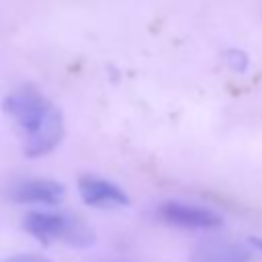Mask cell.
Segmentation results:
<instances>
[{
  "instance_id": "7a4b0ae2",
  "label": "cell",
  "mask_w": 262,
  "mask_h": 262,
  "mask_svg": "<svg viewBox=\"0 0 262 262\" xmlns=\"http://www.w3.org/2000/svg\"><path fill=\"white\" fill-rule=\"evenodd\" d=\"M23 225L31 235H35L45 244L63 242L74 248H86L94 242V231L82 219L63 215V213L31 211L27 213Z\"/></svg>"
},
{
  "instance_id": "6da1fadb",
  "label": "cell",
  "mask_w": 262,
  "mask_h": 262,
  "mask_svg": "<svg viewBox=\"0 0 262 262\" xmlns=\"http://www.w3.org/2000/svg\"><path fill=\"white\" fill-rule=\"evenodd\" d=\"M4 111L25 139V154L39 158L53 151L63 137L59 111L33 86L12 90L4 98Z\"/></svg>"
},
{
  "instance_id": "ba28073f",
  "label": "cell",
  "mask_w": 262,
  "mask_h": 262,
  "mask_svg": "<svg viewBox=\"0 0 262 262\" xmlns=\"http://www.w3.org/2000/svg\"><path fill=\"white\" fill-rule=\"evenodd\" d=\"M250 242H252V246H254V248H258V250L262 252V237H252Z\"/></svg>"
},
{
  "instance_id": "3957f363",
  "label": "cell",
  "mask_w": 262,
  "mask_h": 262,
  "mask_svg": "<svg viewBox=\"0 0 262 262\" xmlns=\"http://www.w3.org/2000/svg\"><path fill=\"white\" fill-rule=\"evenodd\" d=\"M158 217L168 225H176L184 229H217L223 223V219L211 209L194 207L178 201L162 203L158 207Z\"/></svg>"
},
{
  "instance_id": "277c9868",
  "label": "cell",
  "mask_w": 262,
  "mask_h": 262,
  "mask_svg": "<svg viewBox=\"0 0 262 262\" xmlns=\"http://www.w3.org/2000/svg\"><path fill=\"white\" fill-rule=\"evenodd\" d=\"M8 196L14 203H33V205H57L66 196L63 184L47 178H29L10 184Z\"/></svg>"
},
{
  "instance_id": "5b68a950",
  "label": "cell",
  "mask_w": 262,
  "mask_h": 262,
  "mask_svg": "<svg viewBox=\"0 0 262 262\" xmlns=\"http://www.w3.org/2000/svg\"><path fill=\"white\" fill-rule=\"evenodd\" d=\"M78 190L86 205L90 207H125L129 205L127 192L111 180L84 174L78 178Z\"/></svg>"
},
{
  "instance_id": "52a82bcc",
  "label": "cell",
  "mask_w": 262,
  "mask_h": 262,
  "mask_svg": "<svg viewBox=\"0 0 262 262\" xmlns=\"http://www.w3.org/2000/svg\"><path fill=\"white\" fill-rule=\"evenodd\" d=\"M4 262H51V260H47L45 256H39V254H14V256L6 258Z\"/></svg>"
},
{
  "instance_id": "8992f818",
  "label": "cell",
  "mask_w": 262,
  "mask_h": 262,
  "mask_svg": "<svg viewBox=\"0 0 262 262\" xmlns=\"http://www.w3.org/2000/svg\"><path fill=\"white\" fill-rule=\"evenodd\" d=\"M190 262H250V252L233 242L207 239L192 250Z\"/></svg>"
}]
</instances>
